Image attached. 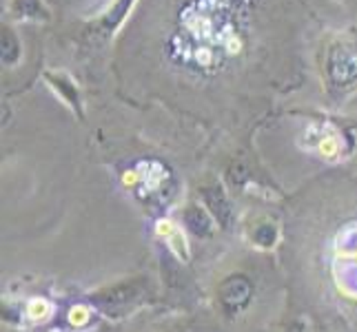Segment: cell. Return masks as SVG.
Returning a JSON list of instances; mask_svg holds the SVG:
<instances>
[{"label":"cell","mask_w":357,"mask_h":332,"mask_svg":"<svg viewBox=\"0 0 357 332\" xmlns=\"http://www.w3.org/2000/svg\"><path fill=\"white\" fill-rule=\"evenodd\" d=\"M236 0H195L180 11L174 35V58L200 71H213L242 49V35L233 14Z\"/></svg>","instance_id":"6da1fadb"},{"label":"cell","mask_w":357,"mask_h":332,"mask_svg":"<svg viewBox=\"0 0 357 332\" xmlns=\"http://www.w3.org/2000/svg\"><path fill=\"white\" fill-rule=\"evenodd\" d=\"M326 76L333 87H349L357 80V38L337 35L326 45Z\"/></svg>","instance_id":"7a4b0ae2"},{"label":"cell","mask_w":357,"mask_h":332,"mask_svg":"<svg viewBox=\"0 0 357 332\" xmlns=\"http://www.w3.org/2000/svg\"><path fill=\"white\" fill-rule=\"evenodd\" d=\"M11 16L16 20H40L47 18V9L40 0H14L11 3Z\"/></svg>","instance_id":"3957f363"},{"label":"cell","mask_w":357,"mask_h":332,"mask_svg":"<svg viewBox=\"0 0 357 332\" xmlns=\"http://www.w3.org/2000/svg\"><path fill=\"white\" fill-rule=\"evenodd\" d=\"M20 56V42L16 38L14 29L3 27V63L5 65H14Z\"/></svg>","instance_id":"277c9868"},{"label":"cell","mask_w":357,"mask_h":332,"mask_svg":"<svg viewBox=\"0 0 357 332\" xmlns=\"http://www.w3.org/2000/svg\"><path fill=\"white\" fill-rule=\"evenodd\" d=\"M131 3H133V0H118L116 9H114V11H109L112 16H109V18L105 20V29H107V31H114V29H116V24L122 20V16H125V11L131 7Z\"/></svg>","instance_id":"5b68a950"}]
</instances>
